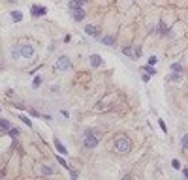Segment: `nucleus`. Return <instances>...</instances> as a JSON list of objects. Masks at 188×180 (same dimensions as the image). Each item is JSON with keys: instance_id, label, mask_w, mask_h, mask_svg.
<instances>
[{"instance_id": "f257e3e1", "label": "nucleus", "mask_w": 188, "mask_h": 180, "mask_svg": "<svg viewBox=\"0 0 188 180\" xmlns=\"http://www.w3.org/2000/svg\"><path fill=\"white\" fill-rule=\"evenodd\" d=\"M113 150L117 154H128L132 150V141L128 137H117L115 143H113Z\"/></svg>"}, {"instance_id": "f03ea898", "label": "nucleus", "mask_w": 188, "mask_h": 180, "mask_svg": "<svg viewBox=\"0 0 188 180\" xmlns=\"http://www.w3.org/2000/svg\"><path fill=\"white\" fill-rule=\"evenodd\" d=\"M98 143H100L98 137L92 135V131H87V133H85V139H83V148H85V150H92V148L98 147Z\"/></svg>"}, {"instance_id": "7ed1b4c3", "label": "nucleus", "mask_w": 188, "mask_h": 180, "mask_svg": "<svg viewBox=\"0 0 188 180\" xmlns=\"http://www.w3.org/2000/svg\"><path fill=\"white\" fill-rule=\"evenodd\" d=\"M57 70H60V71H68V70H72V60H70L68 57H58V60H57Z\"/></svg>"}, {"instance_id": "20e7f679", "label": "nucleus", "mask_w": 188, "mask_h": 180, "mask_svg": "<svg viewBox=\"0 0 188 180\" xmlns=\"http://www.w3.org/2000/svg\"><path fill=\"white\" fill-rule=\"evenodd\" d=\"M19 49H21V57L23 58H32L34 57V47L30 43H26V41L19 45Z\"/></svg>"}, {"instance_id": "39448f33", "label": "nucleus", "mask_w": 188, "mask_h": 180, "mask_svg": "<svg viewBox=\"0 0 188 180\" xmlns=\"http://www.w3.org/2000/svg\"><path fill=\"white\" fill-rule=\"evenodd\" d=\"M45 13H47V8H45V6H36V4L30 6V15H32V17H43Z\"/></svg>"}, {"instance_id": "423d86ee", "label": "nucleus", "mask_w": 188, "mask_h": 180, "mask_svg": "<svg viewBox=\"0 0 188 180\" xmlns=\"http://www.w3.org/2000/svg\"><path fill=\"white\" fill-rule=\"evenodd\" d=\"M85 32L88 34V36H94V38H102V32L98 26H94V25H87L85 26Z\"/></svg>"}, {"instance_id": "0eeeda50", "label": "nucleus", "mask_w": 188, "mask_h": 180, "mask_svg": "<svg viewBox=\"0 0 188 180\" xmlns=\"http://www.w3.org/2000/svg\"><path fill=\"white\" fill-rule=\"evenodd\" d=\"M85 17H87V13H85V10H83V8H77V10H73V11H72V19L75 21V23L83 21Z\"/></svg>"}, {"instance_id": "6e6552de", "label": "nucleus", "mask_w": 188, "mask_h": 180, "mask_svg": "<svg viewBox=\"0 0 188 180\" xmlns=\"http://www.w3.org/2000/svg\"><path fill=\"white\" fill-rule=\"evenodd\" d=\"M88 62H90V66H92V68H100L103 60H102L100 54H90V57H88Z\"/></svg>"}, {"instance_id": "1a4fd4ad", "label": "nucleus", "mask_w": 188, "mask_h": 180, "mask_svg": "<svg viewBox=\"0 0 188 180\" xmlns=\"http://www.w3.org/2000/svg\"><path fill=\"white\" fill-rule=\"evenodd\" d=\"M85 4L83 0H72V2L68 4V8H70V11H73V10H77V8H81V6Z\"/></svg>"}, {"instance_id": "9d476101", "label": "nucleus", "mask_w": 188, "mask_h": 180, "mask_svg": "<svg viewBox=\"0 0 188 180\" xmlns=\"http://www.w3.org/2000/svg\"><path fill=\"white\" fill-rule=\"evenodd\" d=\"M100 39H102L103 45H115V36H109L107 34V36H102Z\"/></svg>"}, {"instance_id": "9b49d317", "label": "nucleus", "mask_w": 188, "mask_h": 180, "mask_svg": "<svg viewBox=\"0 0 188 180\" xmlns=\"http://www.w3.org/2000/svg\"><path fill=\"white\" fill-rule=\"evenodd\" d=\"M10 17H11L13 23H19V21H23V13H21V11H11Z\"/></svg>"}, {"instance_id": "f8f14e48", "label": "nucleus", "mask_w": 188, "mask_h": 180, "mask_svg": "<svg viewBox=\"0 0 188 180\" xmlns=\"http://www.w3.org/2000/svg\"><path fill=\"white\" fill-rule=\"evenodd\" d=\"M10 128H11L10 120H6V118H0V131H8Z\"/></svg>"}, {"instance_id": "ddd939ff", "label": "nucleus", "mask_w": 188, "mask_h": 180, "mask_svg": "<svg viewBox=\"0 0 188 180\" xmlns=\"http://www.w3.org/2000/svg\"><path fill=\"white\" fill-rule=\"evenodd\" d=\"M55 147H57V150L60 152V154H66V152H68V150H66V147H64V144H62L58 139H55Z\"/></svg>"}, {"instance_id": "4468645a", "label": "nucleus", "mask_w": 188, "mask_h": 180, "mask_svg": "<svg viewBox=\"0 0 188 180\" xmlns=\"http://www.w3.org/2000/svg\"><path fill=\"white\" fill-rule=\"evenodd\" d=\"M141 71H145V73H151V75H156V70H154V68H152L151 64L143 66V68H141Z\"/></svg>"}, {"instance_id": "2eb2a0df", "label": "nucleus", "mask_w": 188, "mask_h": 180, "mask_svg": "<svg viewBox=\"0 0 188 180\" xmlns=\"http://www.w3.org/2000/svg\"><path fill=\"white\" fill-rule=\"evenodd\" d=\"M19 133H21V129H19V128H10V129H8V135L11 137V139H15Z\"/></svg>"}, {"instance_id": "dca6fc26", "label": "nucleus", "mask_w": 188, "mask_h": 180, "mask_svg": "<svg viewBox=\"0 0 188 180\" xmlns=\"http://www.w3.org/2000/svg\"><path fill=\"white\" fill-rule=\"evenodd\" d=\"M181 77H183V75H181V71H171V75H169V81H181Z\"/></svg>"}, {"instance_id": "f3484780", "label": "nucleus", "mask_w": 188, "mask_h": 180, "mask_svg": "<svg viewBox=\"0 0 188 180\" xmlns=\"http://www.w3.org/2000/svg\"><path fill=\"white\" fill-rule=\"evenodd\" d=\"M122 53L126 54V57H132V58H136V53H134V49H132V47H124V49H122Z\"/></svg>"}, {"instance_id": "a211bd4d", "label": "nucleus", "mask_w": 188, "mask_h": 180, "mask_svg": "<svg viewBox=\"0 0 188 180\" xmlns=\"http://www.w3.org/2000/svg\"><path fill=\"white\" fill-rule=\"evenodd\" d=\"M181 147H183L184 150H188V133L183 135V139H181Z\"/></svg>"}, {"instance_id": "6ab92c4d", "label": "nucleus", "mask_w": 188, "mask_h": 180, "mask_svg": "<svg viewBox=\"0 0 188 180\" xmlns=\"http://www.w3.org/2000/svg\"><path fill=\"white\" fill-rule=\"evenodd\" d=\"M171 71H181L183 73V66H181L179 62H175V64H171Z\"/></svg>"}, {"instance_id": "aec40b11", "label": "nucleus", "mask_w": 188, "mask_h": 180, "mask_svg": "<svg viewBox=\"0 0 188 180\" xmlns=\"http://www.w3.org/2000/svg\"><path fill=\"white\" fill-rule=\"evenodd\" d=\"M19 57H21V49H11V58L17 60Z\"/></svg>"}, {"instance_id": "412c9836", "label": "nucleus", "mask_w": 188, "mask_h": 180, "mask_svg": "<svg viewBox=\"0 0 188 180\" xmlns=\"http://www.w3.org/2000/svg\"><path fill=\"white\" fill-rule=\"evenodd\" d=\"M158 32L162 34V36H166V32H168V26H166L164 23H160V26H158Z\"/></svg>"}, {"instance_id": "4be33fe9", "label": "nucleus", "mask_w": 188, "mask_h": 180, "mask_svg": "<svg viewBox=\"0 0 188 180\" xmlns=\"http://www.w3.org/2000/svg\"><path fill=\"white\" fill-rule=\"evenodd\" d=\"M41 173H43V175H53V169L47 167V165H43V167H41Z\"/></svg>"}, {"instance_id": "5701e85b", "label": "nucleus", "mask_w": 188, "mask_h": 180, "mask_svg": "<svg viewBox=\"0 0 188 180\" xmlns=\"http://www.w3.org/2000/svg\"><path fill=\"white\" fill-rule=\"evenodd\" d=\"M19 120H23V122L26 124V126H32V120H30V118H26V116H23V115L19 116Z\"/></svg>"}, {"instance_id": "b1692460", "label": "nucleus", "mask_w": 188, "mask_h": 180, "mask_svg": "<svg viewBox=\"0 0 188 180\" xmlns=\"http://www.w3.org/2000/svg\"><path fill=\"white\" fill-rule=\"evenodd\" d=\"M171 167L179 171V169H181V163H179V160H173V161H171Z\"/></svg>"}, {"instance_id": "393cba45", "label": "nucleus", "mask_w": 188, "mask_h": 180, "mask_svg": "<svg viewBox=\"0 0 188 180\" xmlns=\"http://www.w3.org/2000/svg\"><path fill=\"white\" fill-rule=\"evenodd\" d=\"M156 62H158V58H156V57H149V64H151V66H154Z\"/></svg>"}, {"instance_id": "a878e982", "label": "nucleus", "mask_w": 188, "mask_h": 180, "mask_svg": "<svg viewBox=\"0 0 188 180\" xmlns=\"http://www.w3.org/2000/svg\"><path fill=\"white\" fill-rule=\"evenodd\" d=\"M41 85V77H36V79H34V88H38Z\"/></svg>"}, {"instance_id": "bb28decb", "label": "nucleus", "mask_w": 188, "mask_h": 180, "mask_svg": "<svg viewBox=\"0 0 188 180\" xmlns=\"http://www.w3.org/2000/svg\"><path fill=\"white\" fill-rule=\"evenodd\" d=\"M158 126H160V128H162L164 131H168V128H166V124H164V120H158Z\"/></svg>"}, {"instance_id": "cd10ccee", "label": "nucleus", "mask_w": 188, "mask_h": 180, "mask_svg": "<svg viewBox=\"0 0 188 180\" xmlns=\"http://www.w3.org/2000/svg\"><path fill=\"white\" fill-rule=\"evenodd\" d=\"M58 161H60V165H62V167H66V169H68V167H70V165H68V163H66V161H64V160H60V156H58Z\"/></svg>"}, {"instance_id": "c85d7f7f", "label": "nucleus", "mask_w": 188, "mask_h": 180, "mask_svg": "<svg viewBox=\"0 0 188 180\" xmlns=\"http://www.w3.org/2000/svg\"><path fill=\"white\" fill-rule=\"evenodd\" d=\"M70 176H72V178H77L79 173H77V171H72V173H70Z\"/></svg>"}, {"instance_id": "c756f323", "label": "nucleus", "mask_w": 188, "mask_h": 180, "mask_svg": "<svg viewBox=\"0 0 188 180\" xmlns=\"http://www.w3.org/2000/svg\"><path fill=\"white\" fill-rule=\"evenodd\" d=\"M30 115H32V116H41V115L38 113V111H34V109H30Z\"/></svg>"}, {"instance_id": "7c9ffc66", "label": "nucleus", "mask_w": 188, "mask_h": 180, "mask_svg": "<svg viewBox=\"0 0 188 180\" xmlns=\"http://www.w3.org/2000/svg\"><path fill=\"white\" fill-rule=\"evenodd\" d=\"M134 53H136V57H139V54H141V49H139V47H136Z\"/></svg>"}, {"instance_id": "2f4dec72", "label": "nucleus", "mask_w": 188, "mask_h": 180, "mask_svg": "<svg viewBox=\"0 0 188 180\" xmlns=\"http://www.w3.org/2000/svg\"><path fill=\"white\" fill-rule=\"evenodd\" d=\"M183 175H184V176L188 178V169H184V171H183Z\"/></svg>"}, {"instance_id": "473e14b6", "label": "nucleus", "mask_w": 188, "mask_h": 180, "mask_svg": "<svg viewBox=\"0 0 188 180\" xmlns=\"http://www.w3.org/2000/svg\"><path fill=\"white\" fill-rule=\"evenodd\" d=\"M8 2H10V4H13V2H17V0H8Z\"/></svg>"}, {"instance_id": "72a5a7b5", "label": "nucleus", "mask_w": 188, "mask_h": 180, "mask_svg": "<svg viewBox=\"0 0 188 180\" xmlns=\"http://www.w3.org/2000/svg\"><path fill=\"white\" fill-rule=\"evenodd\" d=\"M83 2H88V0H83Z\"/></svg>"}, {"instance_id": "f704fd0d", "label": "nucleus", "mask_w": 188, "mask_h": 180, "mask_svg": "<svg viewBox=\"0 0 188 180\" xmlns=\"http://www.w3.org/2000/svg\"><path fill=\"white\" fill-rule=\"evenodd\" d=\"M0 68H2V64H0Z\"/></svg>"}]
</instances>
